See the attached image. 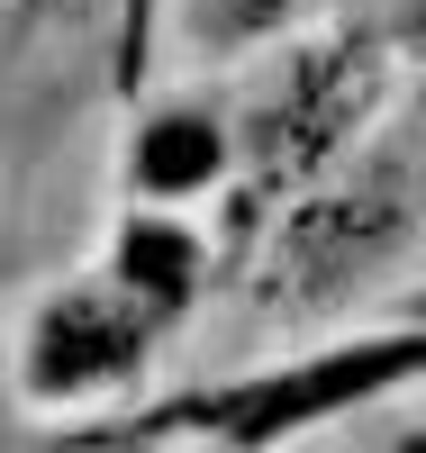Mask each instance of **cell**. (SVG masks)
<instances>
[{
  "instance_id": "6da1fadb",
  "label": "cell",
  "mask_w": 426,
  "mask_h": 453,
  "mask_svg": "<svg viewBox=\"0 0 426 453\" xmlns=\"http://www.w3.org/2000/svg\"><path fill=\"white\" fill-rule=\"evenodd\" d=\"M408 372H426V335H381V345H345V354H318V363H299V372H263V381H245V390L190 399V408H173L164 426H209L227 444H282L299 426L336 418V408H354L372 390L408 381Z\"/></svg>"
},
{
  "instance_id": "7a4b0ae2",
  "label": "cell",
  "mask_w": 426,
  "mask_h": 453,
  "mask_svg": "<svg viewBox=\"0 0 426 453\" xmlns=\"http://www.w3.org/2000/svg\"><path fill=\"white\" fill-rule=\"evenodd\" d=\"M154 299H136L119 273H109V290H73L55 299L46 318H36L27 335V381L46 390V399H73V390H100V381H119V372L145 354V335H154Z\"/></svg>"
},
{
  "instance_id": "3957f363",
  "label": "cell",
  "mask_w": 426,
  "mask_h": 453,
  "mask_svg": "<svg viewBox=\"0 0 426 453\" xmlns=\"http://www.w3.org/2000/svg\"><path fill=\"white\" fill-rule=\"evenodd\" d=\"M227 164V136L209 119H154L145 145H136V181L154 200H182V191H200V181H218Z\"/></svg>"
},
{
  "instance_id": "277c9868",
  "label": "cell",
  "mask_w": 426,
  "mask_h": 453,
  "mask_svg": "<svg viewBox=\"0 0 426 453\" xmlns=\"http://www.w3.org/2000/svg\"><path fill=\"white\" fill-rule=\"evenodd\" d=\"M190 273H200V254H190L182 226H164V218H136V226H128V245H119V281H128L136 299L173 309V299L190 290Z\"/></svg>"
},
{
  "instance_id": "5b68a950",
  "label": "cell",
  "mask_w": 426,
  "mask_h": 453,
  "mask_svg": "<svg viewBox=\"0 0 426 453\" xmlns=\"http://www.w3.org/2000/svg\"><path fill=\"white\" fill-rule=\"evenodd\" d=\"M154 444V426H128V435H64V444H46V453H145Z\"/></svg>"
},
{
  "instance_id": "8992f818",
  "label": "cell",
  "mask_w": 426,
  "mask_h": 453,
  "mask_svg": "<svg viewBox=\"0 0 426 453\" xmlns=\"http://www.w3.org/2000/svg\"><path fill=\"white\" fill-rule=\"evenodd\" d=\"M417 318H426V309H417Z\"/></svg>"
}]
</instances>
